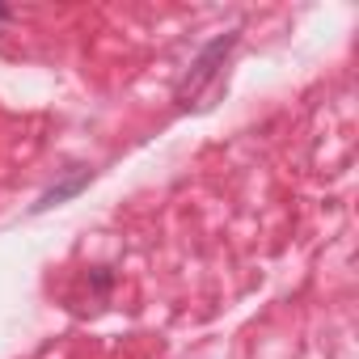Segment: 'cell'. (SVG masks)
<instances>
[{"mask_svg":"<svg viewBox=\"0 0 359 359\" xmlns=\"http://www.w3.org/2000/svg\"><path fill=\"white\" fill-rule=\"evenodd\" d=\"M89 283H93V292H97V296H102V292H110V283H114V275H110V271H106V266H97V271H93V275H89Z\"/></svg>","mask_w":359,"mask_h":359,"instance_id":"cell-3","label":"cell"},{"mask_svg":"<svg viewBox=\"0 0 359 359\" xmlns=\"http://www.w3.org/2000/svg\"><path fill=\"white\" fill-rule=\"evenodd\" d=\"M0 22H9V5H0Z\"/></svg>","mask_w":359,"mask_h":359,"instance_id":"cell-4","label":"cell"},{"mask_svg":"<svg viewBox=\"0 0 359 359\" xmlns=\"http://www.w3.org/2000/svg\"><path fill=\"white\" fill-rule=\"evenodd\" d=\"M93 182V169L89 165H72L64 177H60V182L55 187H47L34 203H30V216H43V212H51V208H60V203H68V199H76L85 187Z\"/></svg>","mask_w":359,"mask_h":359,"instance_id":"cell-2","label":"cell"},{"mask_svg":"<svg viewBox=\"0 0 359 359\" xmlns=\"http://www.w3.org/2000/svg\"><path fill=\"white\" fill-rule=\"evenodd\" d=\"M237 39H241L237 30H224V34H216V39H212V43H208L195 60H191L187 76L177 81V89H173V102H177V106H191V102H195V97H199V93H203L216 76H220V68H224L229 51L237 47Z\"/></svg>","mask_w":359,"mask_h":359,"instance_id":"cell-1","label":"cell"}]
</instances>
